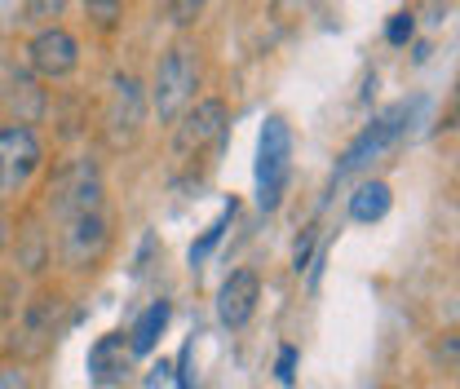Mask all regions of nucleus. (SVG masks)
<instances>
[{"instance_id":"1","label":"nucleus","mask_w":460,"mask_h":389,"mask_svg":"<svg viewBox=\"0 0 460 389\" xmlns=\"http://www.w3.org/2000/svg\"><path fill=\"white\" fill-rule=\"evenodd\" d=\"M230 133V107L222 98H199L172 119L169 160L172 172H195V164H213L226 146Z\"/></svg>"},{"instance_id":"2","label":"nucleus","mask_w":460,"mask_h":389,"mask_svg":"<svg viewBox=\"0 0 460 389\" xmlns=\"http://www.w3.org/2000/svg\"><path fill=\"white\" fill-rule=\"evenodd\" d=\"M199 49L190 40H172L164 45V54L155 62V75L146 84V102L160 124H172L177 115L195 102V89H199Z\"/></svg>"},{"instance_id":"3","label":"nucleus","mask_w":460,"mask_h":389,"mask_svg":"<svg viewBox=\"0 0 460 389\" xmlns=\"http://www.w3.org/2000/svg\"><path fill=\"white\" fill-rule=\"evenodd\" d=\"M45 208L58 225L80 217V213H98L107 208V181H102V168L93 164L89 155L80 160H66L49 177V190H45Z\"/></svg>"},{"instance_id":"4","label":"nucleus","mask_w":460,"mask_h":389,"mask_svg":"<svg viewBox=\"0 0 460 389\" xmlns=\"http://www.w3.org/2000/svg\"><path fill=\"white\" fill-rule=\"evenodd\" d=\"M146 84L133 75V71H115L111 84H107V102H102V142L111 151H128L137 146L142 128H146Z\"/></svg>"},{"instance_id":"5","label":"nucleus","mask_w":460,"mask_h":389,"mask_svg":"<svg viewBox=\"0 0 460 389\" xmlns=\"http://www.w3.org/2000/svg\"><path fill=\"white\" fill-rule=\"evenodd\" d=\"M292 181V128L284 115H266L257 137V208L275 213Z\"/></svg>"},{"instance_id":"6","label":"nucleus","mask_w":460,"mask_h":389,"mask_svg":"<svg viewBox=\"0 0 460 389\" xmlns=\"http://www.w3.org/2000/svg\"><path fill=\"white\" fill-rule=\"evenodd\" d=\"M111 243H115V225L107 208L80 213V217L58 225V261L66 270H93V266H102V257L111 252Z\"/></svg>"},{"instance_id":"7","label":"nucleus","mask_w":460,"mask_h":389,"mask_svg":"<svg viewBox=\"0 0 460 389\" xmlns=\"http://www.w3.org/2000/svg\"><path fill=\"white\" fill-rule=\"evenodd\" d=\"M45 168V146L36 128L4 124L0 128V199H18Z\"/></svg>"},{"instance_id":"8","label":"nucleus","mask_w":460,"mask_h":389,"mask_svg":"<svg viewBox=\"0 0 460 389\" xmlns=\"http://www.w3.org/2000/svg\"><path fill=\"white\" fill-rule=\"evenodd\" d=\"M411 102H394V107H385V111L376 115L349 146L341 151V164H337V177H349V172H358V168H367L372 160H381L394 142H399L402 133H407V124H411Z\"/></svg>"},{"instance_id":"9","label":"nucleus","mask_w":460,"mask_h":389,"mask_svg":"<svg viewBox=\"0 0 460 389\" xmlns=\"http://www.w3.org/2000/svg\"><path fill=\"white\" fill-rule=\"evenodd\" d=\"M80 66V40L66 27H40L27 45V71L45 84H58L66 75H75Z\"/></svg>"},{"instance_id":"10","label":"nucleus","mask_w":460,"mask_h":389,"mask_svg":"<svg viewBox=\"0 0 460 389\" xmlns=\"http://www.w3.org/2000/svg\"><path fill=\"white\" fill-rule=\"evenodd\" d=\"M58 340V296H36L27 310H22V323H18V332H13V349L22 354V358H40V354H49Z\"/></svg>"},{"instance_id":"11","label":"nucleus","mask_w":460,"mask_h":389,"mask_svg":"<svg viewBox=\"0 0 460 389\" xmlns=\"http://www.w3.org/2000/svg\"><path fill=\"white\" fill-rule=\"evenodd\" d=\"M257 301H261V278L252 270L226 275V283L217 287V319H222V328H230V332L248 328L252 314H257Z\"/></svg>"},{"instance_id":"12","label":"nucleus","mask_w":460,"mask_h":389,"mask_svg":"<svg viewBox=\"0 0 460 389\" xmlns=\"http://www.w3.org/2000/svg\"><path fill=\"white\" fill-rule=\"evenodd\" d=\"M45 107H49V98H45L40 80H36L31 71H9V80H4V89H0V111L9 115V124L31 128V124L45 115Z\"/></svg>"},{"instance_id":"13","label":"nucleus","mask_w":460,"mask_h":389,"mask_svg":"<svg viewBox=\"0 0 460 389\" xmlns=\"http://www.w3.org/2000/svg\"><path fill=\"white\" fill-rule=\"evenodd\" d=\"M128 367H133V354H128V340L119 332H107L93 340V349H89V381L98 389L124 385Z\"/></svg>"},{"instance_id":"14","label":"nucleus","mask_w":460,"mask_h":389,"mask_svg":"<svg viewBox=\"0 0 460 389\" xmlns=\"http://www.w3.org/2000/svg\"><path fill=\"white\" fill-rule=\"evenodd\" d=\"M169 319H172V305H169V301H151V305L137 314L133 332H128V354H151V349L160 345L164 328H169Z\"/></svg>"},{"instance_id":"15","label":"nucleus","mask_w":460,"mask_h":389,"mask_svg":"<svg viewBox=\"0 0 460 389\" xmlns=\"http://www.w3.org/2000/svg\"><path fill=\"white\" fill-rule=\"evenodd\" d=\"M390 204H394V195H390V186L385 181H363L354 195H349V222H381L385 213H390Z\"/></svg>"},{"instance_id":"16","label":"nucleus","mask_w":460,"mask_h":389,"mask_svg":"<svg viewBox=\"0 0 460 389\" xmlns=\"http://www.w3.org/2000/svg\"><path fill=\"white\" fill-rule=\"evenodd\" d=\"M234 213H239V199H230L226 208H222V217H217V222H213L204 234H199V239H195V243H190V266H199V261H208V257H213V248L222 243V234H226L230 222H234Z\"/></svg>"},{"instance_id":"17","label":"nucleus","mask_w":460,"mask_h":389,"mask_svg":"<svg viewBox=\"0 0 460 389\" xmlns=\"http://www.w3.org/2000/svg\"><path fill=\"white\" fill-rule=\"evenodd\" d=\"M84 13L102 36H115L119 22H124V0H84Z\"/></svg>"},{"instance_id":"18","label":"nucleus","mask_w":460,"mask_h":389,"mask_svg":"<svg viewBox=\"0 0 460 389\" xmlns=\"http://www.w3.org/2000/svg\"><path fill=\"white\" fill-rule=\"evenodd\" d=\"M66 4L71 0H22V22L27 27H58V18L66 13Z\"/></svg>"},{"instance_id":"19","label":"nucleus","mask_w":460,"mask_h":389,"mask_svg":"<svg viewBox=\"0 0 460 389\" xmlns=\"http://www.w3.org/2000/svg\"><path fill=\"white\" fill-rule=\"evenodd\" d=\"M204 9H208V0H164V13H169L172 27H195L199 18H204Z\"/></svg>"},{"instance_id":"20","label":"nucleus","mask_w":460,"mask_h":389,"mask_svg":"<svg viewBox=\"0 0 460 389\" xmlns=\"http://www.w3.org/2000/svg\"><path fill=\"white\" fill-rule=\"evenodd\" d=\"M411 36H416V13H411V9H399V13L385 22V40H390L394 49H402Z\"/></svg>"},{"instance_id":"21","label":"nucleus","mask_w":460,"mask_h":389,"mask_svg":"<svg viewBox=\"0 0 460 389\" xmlns=\"http://www.w3.org/2000/svg\"><path fill=\"white\" fill-rule=\"evenodd\" d=\"M314 243H319V234H314V230H305V234H301V243H296V252H292V270H296V275H301V270H310Z\"/></svg>"},{"instance_id":"22","label":"nucleus","mask_w":460,"mask_h":389,"mask_svg":"<svg viewBox=\"0 0 460 389\" xmlns=\"http://www.w3.org/2000/svg\"><path fill=\"white\" fill-rule=\"evenodd\" d=\"M275 372H279V385H292V381H296V345H284V349H279V367H275Z\"/></svg>"},{"instance_id":"23","label":"nucleus","mask_w":460,"mask_h":389,"mask_svg":"<svg viewBox=\"0 0 460 389\" xmlns=\"http://www.w3.org/2000/svg\"><path fill=\"white\" fill-rule=\"evenodd\" d=\"M177 389H190V345H186L181 358H177Z\"/></svg>"},{"instance_id":"24","label":"nucleus","mask_w":460,"mask_h":389,"mask_svg":"<svg viewBox=\"0 0 460 389\" xmlns=\"http://www.w3.org/2000/svg\"><path fill=\"white\" fill-rule=\"evenodd\" d=\"M160 385H169V363H160L155 376H146V389H160Z\"/></svg>"},{"instance_id":"25","label":"nucleus","mask_w":460,"mask_h":389,"mask_svg":"<svg viewBox=\"0 0 460 389\" xmlns=\"http://www.w3.org/2000/svg\"><path fill=\"white\" fill-rule=\"evenodd\" d=\"M4 243H9V222L0 217V252H4Z\"/></svg>"}]
</instances>
